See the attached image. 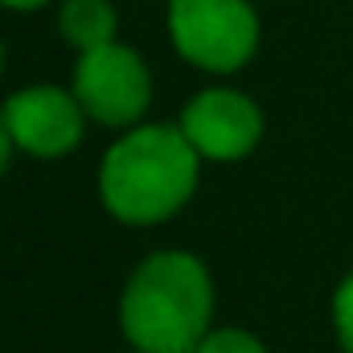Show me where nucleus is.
<instances>
[{
    "label": "nucleus",
    "mask_w": 353,
    "mask_h": 353,
    "mask_svg": "<svg viewBox=\"0 0 353 353\" xmlns=\"http://www.w3.org/2000/svg\"><path fill=\"white\" fill-rule=\"evenodd\" d=\"M333 329H337V341L353 353V271L341 279V288L333 296Z\"/></svg>",
    "instance_id": "9"
},
{
    "label": "nucleus",
    "mask_w": 353,
    "mask_h": 353,
    "mask_svg": "<svg viewBox=\"0 0 353 353\" xmlns=\"http://www.w3.org/2000/svg\"><path fill=\"white\" fill-rule=\"evenodd\" d=\"M214 283L189 251H157L132 271L119 325L140 353H193L210 333Z\"/></svg>",
    "instance_id": "2"
},
{
    "label": "nucleus",
    "mask_w": 353,
    "mask_h": 353,
    "mask_svg": "<svg viewBox=\"0 0 353 353\" xmlns=\"http://www.w3.org/2000/svg\"><path fill=\"white\" fill-rule=\"evenodd\" d=\"M70 90L83 103L87 119L103 128H132L152 103V74L136 50L107 41L99 50L79 54Z\"/></svg>",
    "instance_id": "4"
},
{
    "label": "nucleus",
    "mask_w": 353,
    "mask_h": 353,
    "mask_svg": "<svg viewBox=\"0 0 353 353\" xmlns=\"http://www.w3.org/2000/svg\"><path fill=\"white\" fill-rule=\"evenodd\" d=\"M193 353H267L263 341L247 329H210Z\"/></svg>",
    "instance_id": "8"
},
{
    "label": "nucleus",
    "mask_w": 353,
    "mask_h": 353,
    "mask_svg": "<svg viewBox=\"0 0 353 353\" xmlns=\"http://www.w3.org/2000/svg\"><path fill=\"white\" fill-rule=\"evenodd\" d=\"M12 136H8V123H4V111H0V176H4V169H8V157H12Z\"/></svg>",
    "instance_id": "10"
},
{
    "label": "nucleus",
    "mask_w": 353,
    "mask_h": 353,
    "mask_svg": "<svg viewBox=\"0 0 353 353\" xmlns=\"http://www.w3.org/2000/svg\"><path fill=\"white\" fill-rule=\"evenodd\" d=\"M197 148L173 123L128 128L99 165V197L128 226L173 218L197 189Z\"/></svg>",
    "instance_id": "1"
},
{
    "label": "nucleus",
    "mask_w": 353,
    "mask_h": 353,
    "mask_svg": "<svg viewBox=\"0 0 353 353\" xmlns=\"http://www.w3.org/2000/svg\"><path fill=\"white\" fill-rule=\"evenodd\" d=\"M136 353H140V350H136Z\"/></svg>",
    "instance_id": "13"
},
{
    "label": "nucleus",
    "mask_w": 353,
    "mask_h": 353,
    "mask_svg": "<svg viewBox=\"0 0 353 353\" xmlns=\"http://www.w3.org/2000/svg\"><path fill=\"white\" fill-rule=\"evenodd\" d=\"M4 8H17V12H33V8H41V4H50V0H0Z\"/></svg>",
    "instance_id": "11"
},
{
    "label": "nucleus",
    "mask_w": 353,
    "mask_h": 353,
    "mask_svg": "<svg viewBox=\"0 0 353 353\" xmlns=\"http://www.w3.org/2000/svg\"><path fill=\"white\" fill-rule=\"evenodd\" d=\"M0 70H4V46H0Z\"/></svg>",
    "instance_id": "12"
},
{
    "label": "nucleus",
    "mask_w": 353,
    "mask_h": 353,
    "mask_svg": "<svg viewBox=\"0 0 353 353\" xmlns=\"http://www.w3.org/2000/svg\"><path fill=\"white\" fill-rule=\"evenodd\" d=\"M0 111H4L12 144L41 161H58L70 148H79L83 123H87V111L74 99V90L62 87H25Z\"/></svg>",
    "instance_id": "6"
},
{
    "label": "nucleus",
    "mask_w": 353,
    "mask_h": 353,
    "mask_svg": "<svg viewBox=\"0 0 353 353\" xmlns=\"http://www.w3.org/2000/svg\"><path fill=\"white\" fill-rule=\"evenodd\" d=\"M169 37L197 70L234 74L259 50V17L247 0H169Z\"/></svg>",
    "instance_id": "3"
},
{
    "label": "nucleus",
    "mask_w": 353,
    "mask_h": 353,
    "mask_svg": "<svg viewBox=\"0 0 353 353\" xmlns=\"http://www.w3.org/2000/svg\"><path fill=\"white\" fill-rule=\"evenodd\" d=\"M115 25H119V17H115L111 0H66L58 12V29L79 54L115 41Z\"/></svg>",
    "instance_id": "7"
},
{
    "label": "nucleus",
    "mask_w": 353,
    "mask_h": 353,
    "mask_svg": "<svg viewBox=\"0 0 353 353\" xmlns=\"http://www.w3.org/2000/svg\"><path fill=\"white\" fill-rule=\"evenodd\" d=\"M181 132L201 161H243L263 136V111L243 90L210 87L181 111Z\"/></svg>",
    "instance_id": "5"
}]
</instances>
